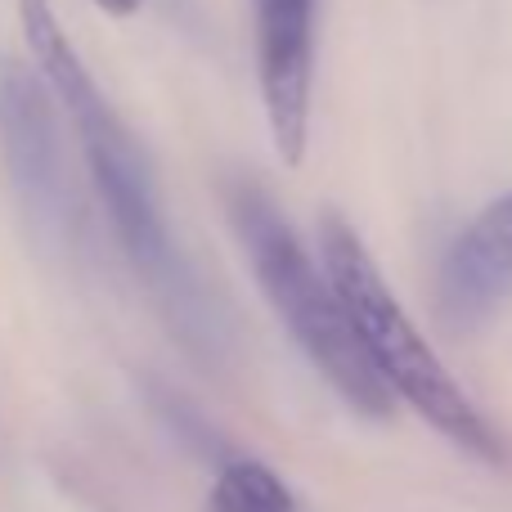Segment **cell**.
Segmentation results:
<instances>
[{
	"instance_id": "obj_6",
	"label": "cell",
	"mask_w": 512,
	"mask_h": 512,
	"mask_svg": "<svg viewBox=\"0 0 512 512\" xmlns=\"http://www.w3.org/2000/svg\"><path fill=\"white\" fill-rule=\"evenodd\" d=\"M512 301V189L490 198L441 256L436 306L454 333H477Z\"/></svg>"
},
{
	"instance_id": "obj_1",
	"label": "cell",
	"mask_w": 512,
	"mask_h": 512,
	"mask_svg": "<svg viewBox=\"0 0 512 512\" xmlns=\"http://www.w3.org/2000/svg\"><path fill=\"white\" fill-rule=\"evenodd\" d=\"M18 5H23V32L32 45L36 72L45 77L50 95L59 99V108L77 131L90 180H95L99 203H104V216L122 252L131 256L140 283L167 315L171 333L189 351L216 355L221 351V310H216L212 292L203 288V279L194 274L180 239L171 234L149 153L140 149L135 131L108 104V95L99 90L95 72L86 68L77 45L68 41L50 0H18Z\"/></svg>"
},
{
	"instance_id": "obj_8",
	"label": "cell",
	"mask_w": 512,
	"mask_h": 512,
	"mask_svg": "<svg viewBox=\"0 0 512 512\" xmlns=\"http://www.w3.org/2000/svg\"><path fill=\"white\" fill-rule=\"evenodd\" d=\"M99 9H104L108 18H131V14H140L144 9V0H95Z\"/></svg>"
},
{
	"instance_id": "obj_5",
	"label": "cell",
	"mask_w": 512,
	"mask_h": 512,
	"mask_svg": "<svg viewBox=\"0 0 512 512\" xmlns=\"http://www.w3.org/2000/svg\"><path fill=\"white\" fill-rule=\"evenodd\" d=\"M319 0H252V63L283 167H301L315 131Z\"/></svg>"
},
{
	"instance_id": "obj_2",
	"label": "cell",
	"mask_w": 512,
	"mask_h": 512,
	"mask_svg": "<svg viewBox=\"0 0 512 512\" xmlns=\"http://www.w3.org/2000/svg\"><path fill=\"white\" fill-rule=\"evenodd\" d=\"M319 265H324L328 283H333L337 301L351 319L364 364L382 382L391 405L405 400L432 432H441L450 445L468 450L472 459H504L499 427L463 391V382L445 369L436 346L418 333V324L405 315L400 297L391 292L387 274L378 270V261L369 256L364 239L342 212L319 216Z\"/></svg>"
},
{
	"instance_id": "obj_3",
	"label": "cell",
	"mask_w": 512,
	"mask_h": 512,
	"mask_svg": "<svg viewBox=\"0 0 512 512\" xmlns=\"http://www.w3.org/2000/svg\"><path fill=\"white\" fill-rule=\"evenodd\" d=\"M221 207L230 230L239 234L248 270L261 288V297L270 301V310L279 315V324L288 328L292 346L315 364V373L364 418H387L391 396L382 391V382L373 378V369L364 364L360 346H355L351 319H346L342 301H337L333 283H328L324 265L306 252V243L297 239L292 221L279 212L270 194L248 176H225L221 180Z\"/></svg>"
},
{
	"instance_id": "obj_4",
	"label": "cell",
	"mask_w": 512,
	"mask_h": 512,
	"mask_svg": "<svg viewBox=\"0 0 512 512\" xmlns=\"http://www.w3.org/2000/svg\"><path fill=\"white\" fill-rule=\"evenodd\" d=\"M0 167L45 234H63L77 221L54 95L41 72L9 54H0Z\"/></svg>"
},
{
	"instance_id": "obj_7",
	"label": "cell",
	"mask_w": 512,
	"mask_h": 512,
	"mask_svg": "<svg viewBox=\"0 0 512 512\" xmlns=\"http://www.w3.org/2000/svg\"><path fill=\"white\" fill-rule=\"evenodd\" d=\"M207 512H301L288 481L261 459H230L207 499Z\"/></svg>"
}]
</instances>
